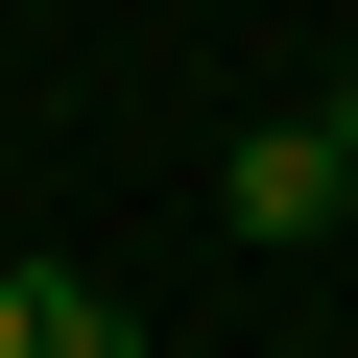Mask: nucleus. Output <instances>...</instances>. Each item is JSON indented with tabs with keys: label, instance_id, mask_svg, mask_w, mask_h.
<instances>
[{
	"label": "nucleus",
	"instance_id": "nucleus-2",
	"mask_svg": "<svg viewBox=\"0 0 358 358\" xmlns=\"http://www.w3.org/2000/svg\"><path fill=\"white\" fill-rule=\"evenodd\" d=\"M48 358H143V310H120V287H72V263H48Z\"/></svg>",
	"mask_w": 358,
	"mask_h": 358
},
{
	"label": "nucleus",
	"instance_id": "nucleus-3",
	"mask_svg": "<svg viewBox=\"0 0 358 358\" xmlns=\"http://www.w3.org/2000/svg\"><path fill=\"white\" fill-rule=\"evenodd\" d=\"M0 358H48V263H0Z\"/></svg>",
	"mask_w": 358,
	"mask_h": 358
},
{
	"label": "nucleus",
	"instance_id": "nucleus-1",
	"mask_svg": "<svg viewBox=\"0 0 358 358\" xmlns=\"http://www.w3.org/2000/svg\"><path fill=\"white\" fill-rule=\"evenodd\" d=\"M334 192H358V167H334L310 120H263V143L215 167V215H239V239H334Z\"/></svg>",
	"mask_w": 358,
	"mask_h": 358
},
{
	"label": "nucleus",
	"instance_id": "nucleus-4",
	"mask_svg": "<svg viewBox=\"0 0 358 358\" xmlns=\"http://www.w3.org/2000/svg\"><path fill=\"white\" fill-rule=\"evenodd\" d=\"M310 143H334V167H358V72H334V96H310Z\"/></svg>",
	"mask_w": 358,
	"mask_h": 358
}]
</instances>
